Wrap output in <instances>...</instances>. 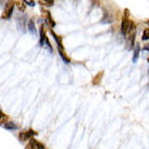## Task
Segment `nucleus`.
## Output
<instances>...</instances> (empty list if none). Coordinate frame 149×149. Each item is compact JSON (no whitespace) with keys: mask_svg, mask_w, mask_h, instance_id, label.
Segmentation results:
<instances>
[{"mask_svg":"<svg viewBox=\"0 0 149 149\" xmlns=\"http://www.w3.org/2000/svg\"><path fill=\"white\" fill-rule=\"evenodd\" d=\"M0 113H1V110H0Z\"/></svg>","mask_w":149,"mask_h":149,"instance_id":"obj_22","label":"nucleus"},{"mask_svg":"<svg viewBox=\"0 0 149 149\" xmlns=\"http://www.w3.org/2000/svg\"><path fill=\"white\" fill-rule=\"evenodd\" d=\"M25 149H45V146L42 145V143L35 141L34 138H32L29 143L27 144V146L25 147Z\"/></svg>","mask_w":149,"mask_h":149,"instance_id":"obj_6","label":"nucleus"},{"mask_svg":"<svg viewBox=\"0 0 149 149\" xmlns=\"http://www.w3.org/2000/svg\"><path fill=\"white\" fill-rule=\"evenodd\" d=\"M144 50H149V46H145V47H144Z\"/></svg>","mask_w":149,"mask_h":149,"instance_id":"obj_19","label":"nucleus"},{"mask_svg":"<svg viewBox=\"0 0 149 149\" xmlns=\"http://www.w3.org/2000/svg\"><path fill=\"white\" fill-rule=\"evenodd\" d=\"M104 71H100L99 73L94 77V79H93V85H99L101 83V79L104 77Z\"/></svg>","mask_w":149,"mask_h":149,"instance_id":"obj_8","label":"nucleus"},{"mask_svg":"<svg viewBox=\"0 0 149 149\" xmlns=\"http://www.w3.org/2000/svg\"><path fill=\"white\" fill-rule=\"evenodd\" d=\"M42 17H44V20H45V22L49 25L50 27H54V26H56V22H54V20L52 19V15H51V13H50L48 10L42 9Z\"/></svg>","mask_w":149,"mask_h":149,"instance_id":"obj_4","label":"nucleus"},{"mask_svg":"<svg viewBox=\"0 0 149 149\" xmlns=\"http://www.w3.org/2000/svg\"><path fill=\"white\" fill-rule=\"evenodd\" d=\"M23 1L29 7H35V0H23Z\"/></svg>","mask_w":149,"mask_h":149,"instance_id":"obj_18","label":"nucleus"},{"mask_svg":"<svg viewBox=\"0 0 149 149\" xmlns=\"http://www.w3.org/2000/svg\"><path fill=\"white\" fill-rule=\"evenodd\" d=\"M50 33H51V35H52V37L54 38V40H56V42H57V45L60 46V47H63L62 46V37H60L59 35H57L52 29H50Z\"/></svg>","mask_w":149,"mask_h":149,"instance_id":"obj_11","label":"nucleus"},{"mask_svg":"<svg viewBox=\"0 0 149 149\" xmlns=\"http://www.w3.org/2000/svg\"><path fill=\"white\" fill-rule=\"evenodd\" d=\"M15 6L17 7L19 11H21V12H24L26 9V4L23 0H15Z\"/></svg>","mask_w":149,"mask_h":149,"instance_id":"obj_10","label":"nucleus"},{"mask_svg":"<svg viewBox=\"0 0 149 149\" xmlns=\"http://www.w3.org/2000/svg\"><path fill=\"white\" fill-rule=\"evenodd\" d=\"M45 39H46L45 27H44V26H42V27H40V40H39V44H40V46H45Z\"/></svg>","mask_w":149,"mask_h":149,"instance_id":"obj_15","label":"nucleus"},{"mask_svg":"<svg viewBox=\"0 0 149 149\" xmlns=\"http://www.w3.org/2000/svg\"><path fill=\"white\" fill-rule=\"evenodd\" d=\"M125 37L127 39L128 49H132L133 46H134V42H135V37H136V25H135V23H133L132 29H130V32H128V34Z\"/></svg>","mask_w":149,"mask_h":149,"instance_id":"obj_3","label":"nucleus"},{"mask_svg":"<svg viewBox=\"0 0 149 149\" xmlns=\"http://www.w3.org/2000/svg\"><path fill=\"white\" fill-rule=\"evenodd\" d=\"M148 63H149V58H148Z\"/></svg>","mask_w":149,"mask_h":149,"instance_id":"obj_21","label":"nucleus"},{"mask_svg":"<svg viewBox=\"0 0 149 149\" xmlns=\"http://www.w3.org/2000/svg\"><path fill=\"white\" fill-rule=\"evenodd\" d=\"M145 23H146V24H147V25H149V20H146Z\"/></svg>","mask_w":149,"mask_h":149,"instance_id":"obj_20","label":"nucleus"},{"mask_svg":"<svg viewBox=\"0 0 149 149\" xmlns=\"http://www.w3.org/2000/svg\"><path fill=\"white\" fill-rule=\"evenodd\" d=\"M143 40H149V29H146L143 32V36H141Z\"/></svg>","mask_w":149,"mask_h":149,"instance_id":"obj_16","label":"nucleus"},{"mask_svg":"<svg viewBox=\"0 0 149 149\" xmlns=\"http://www.w3.org/2000/svg\"><path fill=\"white\" fill-rule=\"evenodd\" d=\"M38 2H39V4L42 6V7L49 8V7H52V6H54V0H38Z\"/></svg>","mask_w":149,"mask_h":149,"instance_id":"obj_12","label":"nucleus"},{"mask_svg":"<svg viewBox=\"0 0 149 149\" xmlns=\"http://www.w3.org/2000/svg\"><path fill=\"white\" fill-rule=\"evenodd\" d=\"M7 119H8V118H7V116H6V114H3V113L1 112V113H0V125L4 124V123L7 122Z\"/></svg>","mask_w":149,"mask_h":149,"instance_id":"obj_17","label":"nucleus"},{"mask_svg":"<svg viewBox=\"0 0 149 149\" xmlns=\"http://www.w3.org/2000/svg\"><path fill=\"white\" fill-rule=\"evenodd\" d=\"M133 23L134 22L130 20V11H128V9H125L123 19H122V23H121V32L124 36H126L128 32H130V29H132Z\"/></svg>","mask_w":149,"mask_h":149,"instance_id":"obj_1","label":"nucleus"},{"mask_svg":"<svg viewBox=\"0 0 149 149\" xmlns=\"http://www.w3.org/2000/svg\"><path fill=\"white\" fill-rule=\"evenodd\" d=\"M15 6V0H8L4 6L3 11L1 13V19L2 20H9L13 13V9Z\"/></svg>","mask_w":149,"mask_h":149,"instance_id":"obj_2","label":"nucleus"},{"mask_svg":"<svg viewBox=\"0 0 149 149\" xmlns=\"http://www.w3.org/2000/svg\"><path fill=\"white\" fill-rule=\"evenodd\" d=\"M3 126H4V128H7V130H17L19 128V125L17 124H15L14 122H6L3 124Z\"/></svg>","mask_w":149,"mask_h":149,"instance_id":"obj_14","label":"nucleus"},{"mask_svg":"<svg viewBox=\"0 0 149 149\" xmlns=\"http://www.w3.org/2000/svg\"><path fill=\"white\" fill-rule=\"evenodd\" d=\"M139 50H141V46L139 45L135 46V48H134V56H133V62L134 63L137 62V60H138V57H139Z\"/></svg>","mask_w":149,"mask_h":149,"instance_id":"obj_13","label":"nucleus"},{"mask_svg":"<svg viewBox=\"0 0 149 149\" xmlns=\"http://www.w3.org/2000/svg\"><path fill=\"white\" fill-rule=\"evenodd\" d=\"M58 51H59V54H60V57L62 58V60L64 61V62H65V63H70L71 62L70 58H69V57L65 54V51H64V49H63V47H60V46H58Z\"/></svg>","mask_w":149,"mask_h":149,"instance_id":"obj_7","label":"nucleus"},{"mask_svg":"<svg viewBox=\"0 0 149 149\" xmlns=\"http://www.w3.org/2000/svg\"><path fill=\"white\" fill-rule=\"evenodd\" d=\"M27 29L29 31V33L32 35H36V26H35V23H34L33 20H29V24H27Z\"/></svg>","mask_w":149,"mask_h":149,"instance_id":"obj_9","label":"nucleus"},{"mask_svg":"<svg viewBox=\"0 0 149 149\" xmlns=\"http://www.w3.org/2000/svg\"><path fill=\"white\" fill-rule=\"evenodd\" d=\"M35 135H37V133L33 131V130H29V131H24V132H21L20 133V139L22 141H31L32 138H33Z\"/></svg>","mask_w":149,"mask_h":149,"instance_id":"obj_5","label":"nucleus"}]
</instances>
